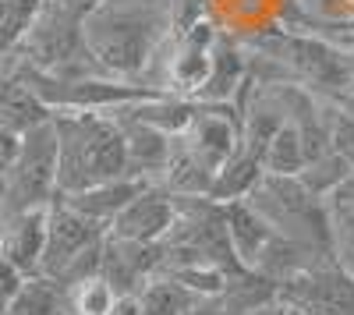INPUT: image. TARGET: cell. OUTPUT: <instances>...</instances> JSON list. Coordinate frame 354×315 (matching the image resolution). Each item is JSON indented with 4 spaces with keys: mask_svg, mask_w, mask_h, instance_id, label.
<instances>
[{
    "mask_svg": "<svg viewBox=\"0 0 354 315\" xmlns=\"http://www.w3.org/2000/svg\"><path fill=\"white\" fill-rule=\"evenodd\" d=\"M103 238H106V227L71 209L64 198H53L46 213V248H43L39 273L50 276L53 283H61V287L100 273Z\"/></svg>",
    "mask_w": 354,
    "mask_h": 315,
    "instance_id": "cell-4",
    "label": "cell"
},
{
    "mask_svg": "<svg viewBox=\"0 0 354 315\" xmlns=\"http://www.w3.org/2000/svg\"><path fill=\"white\" fill-rule=\"evenodd\" d=\"M305 166V146L301 131L294 121H283L273 142L262 153V174H280V178H298V170Z\"/></svg>",
    "mask_w": 354,
    "mask_h": 315,
    "instance_id": "cell-17",
    "label": "cell"
},
{
    "mask_svg": "<svg viewBox=\"0 0 354 315\" xmlns=\"http://www.w3.org/2000/svg\"><path fill=\"white\" fill-rule=\"evenodd\" d=\"M145 184H149L145 178H131V174H128V178H113V181L82 188V191H71V195H57V198H64L71 209H78L82 216H88L93 223L110 227V223L117 220V213H121Z\"/></svg>",
    "mask_w": 354,
    "mask_h": 315,
    "instance_id": "cell-13",
    "label": "cell"
},
{
    "mask_svg": "<svg viewBox=\"0 0 354 315\" xmlns=\"http://www.w3.org/2000/svg\"><path fill=\"white\" fill-rule=\"evenodd\" d=\"M213 43H216V28L195 21L185 32H174L163 57V71L156 78L160 93H174L185 99H198L205 89V82L213 75Z\"/></svg>",
    "mask_w": 354,
    "mask_h": 315,
    "instance_id": "cell-7",
    "label": "cell"
},
{
    "mask_svg": "<svg viewBox=\"0 0 354 315\" xmlns=\"http://www.w3.org/2000/svg\"><path fill=\"white\" fill-rule=\"evenodd\" d=\"M174 220H177V195H170L163 184L149 181L117 213V220L106 227V234L124 238V241H142V245H163Z\"/></svg>",
    "mask_w": 354,
    "mask_h": 315,
    "instance_id": "cell-9",
    "label": "cell"
},
{
    "mask_svg": "<svg viewBox=\"0 0 354 315\" xmlns=\"http://www.w3.org/2000/svg\"><path fill=\"white\" fill-rule=\"evenodd\" d=\"M106 315H145V312H142L138 294H117V298H113V308H110Z\"/></svg>",
    "mask_w": 354,
    "mask_h": 315,
    "instance_id": "cell-23",
    "label": "cell"
},
{
    "mask_svg": "<svg viewBox=\"0 0 354 315\" xmlns=\"http://www.w3.org/2000/svg\"><path fill=\"white\" fill-rule=\"evenodd\" d=\"M21 273L8 262V259H0V315H4V308L11 305V298L18 294V287H21Z\"/></svg>",
    "mask_w": 354,
    "mask_h": 315,
    "instance_id": "cell-21",
    "label": "cell"
},
{
    "mask_svg": "<svg viewBox=\"0 0 354 315\" xmlns=\"http://www.w3.org/2000/svg\"><path fill=\"white\" fill-rule=\"evenodd\" d=\"M46 213L50 206L0 216V259H8L21 276L39 273L43 248H46Z\"/></svg>",
    "mask_w": 354,
    "mask_h": 315,
    "instance_id": "cell-11",
    "label": "cell"
},
{
    "mask_svg": "<svg viewBox=\"0 0 354 315\" xmlns=\"http://www.w3.org/2000/svg\"><path fill=\"white\" fill-rule=\"evenodd\" d=\"M347 178H351V160H347L344 153H337V149L308 160V163L298 170V181H301L315 198H322V202H326V198H330Z\"/></svg>",
    "mask_w": 354,
    "mask_h": 315,
    "instance_id": "cell-18",
    "label": "cell"
},
{
    "mask_svg": "<svg viewBox=\"0 0 354 315\" xmlns=\"http://www.w3.org/2000/svg\"><path fill=\"white\" fill-rule=\"evenodd\" d=\"M113 298L117 291L100 273H93L64 287V315H106L113 308Z\"/></svg>",
    "mask_w": 354,
    "mask_h": 315,
    "instance_id": "cell-19",
    "label": "cell"
},
{
    "mask_svg": "<svg viewBox=\"0 0 354 315\" xmlns=\"http://www.w3.org/2000/svg\"><path fill=\"white\" fill-rule=\"evenodd\" d=\"M326 206H354V160H351V178L326 198Z\"/></svg>",
    "mask_w": 354,
    "mask_h": 315,
    "instance_id": "cell-24",
    "label": "cell"
},
{
    "mask_svg": "<svg viewBox=\"0 0 354 315\" xmlns=\"http://www.w3.org/2000/svg\"><path fill=\"white\" fill-rule=\"evenodd\" d=\"M110 117L121 124V131H124L128 170H131L135 178L156 181L160 170H163V163H167V153H170V135H163L160 128H153V124H145V121L131 117L124 106L110 110Z\"/></svg>",
    "mask_w": 354,
    "mask_h": 315,
    "instance_id": "cell-12",
    "label": "cell"
},
{
    "mask_svg": "<svg viewBox=\"0 0 354 315\" xmlns=\"http://www.w3.org/2000/svg\"><path fill=\"white\" fill-rule=\"evenodd\" d=\"M57 198V131H53V113L28 128L18 142V153L0 181V213H18V209H36L50 206Z\"/></svg>",
    "mask_w": 354,
    "mask_h": 315,
    "instance_id": "cell-5",
    "label": "cell"
},
{
    "mask_svg": "<svg viewBox=\"0 0 354 315\" xmlns=\"http://www.w3.org/2000/svg\"><path fill=\"white\" fill-rule=\"evenodd\" d=\"M53 131H57V195H71L131 174L124 131L110 113L53 110Z\"/></svg>",
    "mask_w": 354,
    "mask_h": 315,
    "instance_id": "cell-2",
    "label": "cell"
},
{
    "mask_svg": "<svg viewBox=\"0 0 354 315\" xmlns=\"http://www.w3.org/2000/svg\"><path fill=\"white\" fill-rule=\"evenodd\" d=\"M181 142L198 156V163L209 174H216L241 142V106L238 103H198L188 128L181 131Z\"/></svg>",
    "mask_w": 354,
    "mask_h": 315,
    "instance_id": "cell-8",
    "label": "cell"
},
{
    "mask_svg": "<svg viewBox=\"0 0 354 315\" xmlns=\"http://www.w3.org/2000/svg\"><path fill=\"white\" fill-rule=\"evenodd\" d=\"M174 36L170 0H100L82 21V43L103 75L149 85Z\"/></svg>",
    "mask_w": 354,
    "mask_h": 315,
    "instance_id": "cell-1",
    "label": "cell"
},
{
    "mask_svg": "<svg viewBox=\"0 0 354 315\" xmlns=\"http://www.w3.org/2000/svg\"><path fill=\"white\" fill-rule=\"evenodd\" d=\"M245 202L287 241L305 251L330 255V209L298 178L262 174Z\"/></svg>",
    "mask_w": 354,
    "mask_h": 315,
    "instance_id": "cell-3",
    "label": "cell"
},
{
    "mask_svg": "<svg viewBox=\"0 0 354 315\" xmlns=\"http://www.w3.org/2000/svg\"><path fill=\"white\" fill-rule=\"evenodd\" d=\"M163 266V245H142L124 238H103L100 251V276L117 294H138V287L149 276H156Z\"/></svg>",
    "mask_w": 354,
    "mask_h": 315,
    "instance_id": "cell-10",
    "label": "cell"
},
{
    "mask_svg": "<svg viewBox=\"0 0 354 315\" xmlns=\"http://www.w3.org/2000/svg\"><path fill=\"white\" fill-rule=\"evenodd\" d=\"M18 142H21L18 131H11V128L0 124V181H4L8 166H11V160H15V153H18Z\"/></svg>",
    "mask_w": 354,
    "mask_h": 315,
    "instance_id": "cell-22",
    "label": "cell"
},
{
    "mask_svg": "<svg viewBox=\"0 0 354 315\" xmlns=\"http://www.w3.org/2000/svg\"><path fill=\"white\" fill-rule=\"evenodd\" d=\"M156 184H163L170 195L177 198H209V184H213V174L198 163V156L181 142V135L170 138V153H167V163L160 170Z\"/></svg>",
    "mask_w": 354,
    "mask_h": 315,
    "instance_id": "cell-14",
    "label": "cell"
},
{
    "mask_svg": "<svg viewBox=\"0 0 354 315\" xmlns=\"http://www.w3.org/2000/svg\"><path fill=\"white\" fill-rule=\"evenodd\" d=\"M277 301L301 315H354V276L333 262V255H322L277 283Z\"/></svg>",
    "mask_w": 354,
    "mask_h": 315,
    "instance_id": "cell-6",
    "label": "cell"
},
{
    "mask_svg": "<svg viewBox=\"0 0 354 315\" xmlns=\"http://www.w3.org/2000/svg\"><path fill=\"white\" fill-rule=\"evenodd\" d=\"M262 178V160L252 156L248 149H234L227 156V163L213 174V184H209V198L216 206H227V202H241V198L255 188V181Z\"/></svg>",
    "mask_w": 354,
    "mask_h": 315,
    "instance_id": "cell-15",
    "label": "cell"
},
{
    "mask_svg": "<svg viewBox=\"0 0 354 315\" xmlns=\"http://www.w3.org/2000/svg\"><path fill=\"white\" fill-rule=\"evenodd\" d=\"M330 103H333V106H340V110L347 113V117L354 121V82L347 85V89H340L337 96H330Z\"/></svg>",
    "mask_w": 354,
    "mask_h": 315,
    "instance_id": "cell-26",
    "label": "cell"
},
{
    "mask_svg": "<svg viewBox=\"0 0 354 315\" xmlns=\"http://www.w3.org/2000/svg\"><path fill=\"white\" fill-rule=\"evenodd\" d=\"M337 50H340V57H344V68H347L351 82H354V39H351L347 46H337Z\"/></svg>",
    "mask_w": 354,
    "mask_h": 315,
    "instance_id": "cell-27",
    "label": "cell"
},
{
    "mask_svg": "<svg viewBox=\"0 0 354 315\" xmlns=\"http://www.w3.org/2000/svg\"><path fill=\"white\" fill-rule=\"evenodd\" d=\"M36 8H39V0H0V61L18 46Z\"/></svg>",
    "mask_w": 354,
    "mask_h": 315,
    "instance_id": "cell-20",
    "label": "cell"
},
{
    "mask_svg": "<svg viewBox=\"0 0 354 315\" xmlns=\"http://www.w3.org/2000/svg\"><path fill=\"white\" fill-rule=\"evenodd\" d=\"M4 315H64V287L50 276H25Z\"/></svg>",
    "mask_w": 354,
    "mask_h": 315,
    "instance_id": "cell-16",
    "label": "cell"
},
{
    "mask_svg": "<svg viewBox=\"0 0 354 315\" xmlns=\"http://www.w3.org/2000/svg\"><path fill=\"white\" fill-rule=\"evenodd\" d=\"M245 315H301V312L273 298V301H266V305H259V308H252V312H245Z\"/></svg>",
    "mask_w": 354,
    "mask_h": 315,
    "instance_id": "cell-25",
    "label": "cell"
}]
</instances>
